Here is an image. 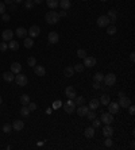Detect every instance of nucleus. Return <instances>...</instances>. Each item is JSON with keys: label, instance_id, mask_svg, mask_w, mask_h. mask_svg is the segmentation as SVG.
Instances as JSON below:
<instances>
[{"label": "nucleus", "instance_id": "f257e3e1", "mask_svg": "<svg viewBox=\"0 0 135 150\" xmlns=\"http://www.w3.org/2000/svg\"><path fill=\"white\" fill-rule=\"evenodd\" d=\"M45 19L49 25H57L58 21H60V14L56 12V11H49L45 16Z\"/></svg>", "mask_w": 135, "mask_h": 150}, {"label": "nucleus", "instance_id": "f03ea898", "mask_svg": "<svg viewBox=\"0 0 135 150\" xmlns=\"http://www.w3.org/2000/svg\"><path fill=\"white\" fill-rule=\"evenodd\" d=\"M15 83L19 85V87H26L27 83H28V78H27L26 74H22V73H18L15 76Z\"/></svg>", "mask_w": 135, "mask_h": 150}, {"label": "nucleus", "instance_id": "7ed1b4c3", "mask_svg": "<svg viewBox=\"0 0 135 150\" xmlns=\"http://www.w3.org/2000/svg\"><path fill=\"white\" fill-rule=\"evenodd\" d=\"M103 81L105 83L107 87H112L116 84V76H115L114 73H108V74H104V78Z\"/></svg>", "mask_w": 135, "mask_h": 150}, {"label": "nucleus", "instance_id": "20e7f679", "mask_svg": "<svg viewBox=\"0 0 135 150\" xmlns=\"http://www.w3.org/2000/svg\"><path fill=\"white\" fill-rule=\"evenodd\" d=\"M64 110H65L66 114H73V112L76 111V104L73 102V99H69L66 103L64 104Z\"/></svg>", "mask_w": 135, "mask_h": 150}, {"label": "nucleus", "instance_id": "39448f33", "mask_svg": "<svg viewBox=\"0 0 135 150\" xmlns=\"http://www.w3.org/2000/svg\"><path fill=\"white\" fill-rule=\"evenodd\" d=\"M96 23H97V26L99 27H107L108 25H111V22H109V18L107 15H101L97 18V21H96Z\"/></svg>", "mask_w": 135, "mask_h": 150}, {"label": "nucleus", "instance_id": "423d86ee", "mask_svg": "<svg viewBox=\"0 0 135 150\" xmlns=\"http://www.w3.org/2000/svg\"><path fill=\"white\" fill-rule=\"evenodd\" d=\"M100 122H103L104 124H111L114 122V115L109 114V112H104L100 116Z\"/></svg>", "mask_w": 135, "mask_h": 150}, {"label": "nucleus", "instance_id": "0eeeda50", "mask_svg": "<svg viewBox=\"0 0 135 150\" xmlns=\"http://www.w3.org/2000/svg\"><path fill=\"white\" fill-rule=\"evenodd\" d=\"M47 39H49V43H50V45H56V43H58V41H60V35H58V33H56V31H52V33H49Z\"/></svg>", "mask_w": 135, "mask_h": 150}, {"label": "nucleus", "instance_id": "6e6552de", "mask_svg": "<svg viewBox=\"0 0 135 150\" xmlns=\"http://www.w3.org/2000/svg\"><path fill=\"white\" fill-rule=\"evenodd\" d=\"M65 95H66V98H69V99H74L77 96V91H76V88H74L73 85H70V87H66Z\"/></svg>", "mask_w": 135, "mask_h": 150}, {"label": "nucleus", "instance_id": "1a4fd4ad", "mask_svg": "<svg viewBox=\"0 0 135 150\" xmlns=\"http://www.w3.org/2000/svg\"><path fill=\"white\" fill-rule=\"evenodd\" d=\"M12 37H14V31L12 30H4L3 33H1V38H3V41L4 42H10L11 39H12Z\"/></svg>", "mask_w": 135, "mask_h": 150}, {"label": "nucleus", "instance_id": "9d476101", "mask_svg": "<svg viewBox=\"0 0 135 150\" xmlns=\"http://www.w3.org/2000/svg\"><path fill=\"white\" fill-rule=\"evenodd\" d=\"M107 107H108V112H109V114L114 115V114H118V112H119V104H118V103H112V102H109Z\"/></svg>", "mask_w": 135, "mask_h": 150}, {"label": "nucleus", "instance_id": "9b49d317", "mask_svg": "<svg viewBox=\"0 0 135 150\" xmlns=\"http://www.w3.org/2000/svg\"><path fill=\"white\" fill-rule=\"evenodd\" d=\"M119 107H122V108H127L128 106L131 104V100H130V98H127V96H123V98H120L119 99Z\"/></svg>", "mask_w": 135, "mask_h": 150}, {"label": "nucleus", "instance_id": "f8f14e48", "mask_svg": "<svg viewBox=\"0 0 135 150\" xmlns=\"http://www.w3.org/2000/svg\"><path fill=\"white\" fill-rule=\"evenodd\" d=\"M27 34H30L31 38H35V37H38L39 34H41V29H39L38 26H31L30 27V30H27Z\"/></svg>", "mask_w": 135, "mask_h": 150}, {"label": "nucleus", "instance_id": "ddd939ff", "mask_svg": "<svg viewBox=\"0 0 135 150\" xmlns=\"http://www.w3.org/2000/svg\"><path fill=\"white\" fill-rule=\"evenodd\" d=\"M96 65V58L95 57H87L84 58V66H87V68H92Z\"/></svg>", "mask_w": 135, "mask_h": 150}, {"label": "nucleus", "instance_id": "4468645a", "mask_svg": "<svg viewBox=\"0 0 135 150\" xmlns=\"http://www.w3.org/2000/svg\"><path fill=\"white\" fill-rule=\"evenodd\" d=\"M34 73H35L36 76H39V77H43L46 74V69L42 66V65H35L34 66Z\"/></svg>", "mask_w": 135, "mask_h": 150}, {"label": "nucleus", "instance_id": "2eb2a0df", "mask_svg": "<svg viewBox=\"0 0 135 150\" xmlns=\"http://www.w3.org/2000/svg\"><path fill=\"white\" fill-rule=\"evenodd\" d=\"M88 111H89V107H87V106H84V104H81V106H78V108H76V112H77V115H78V116H85Z\"/></svg>", "mask_w": 135, "mask_h": 150}, {"label": "nucleus", "instance_id": "dca6fc26", "mask_svg": "<svg viewBox=\"0 0 135 150\" xmlns=\"http://www.w3.org/2000/svg\"><path fill=\"white\" fill-rule=\"evenodd\" d=\"M23 129H24V123H23L21 119L14 120V123H12V130H16V131H22Z\"/></svg>", "mask_w": 135, "mask_h": 150}, {"label": "nucleus", "instance_id": "f3484780", "mask_svg": "<svg viewBox=\"0 0 135 150\" xmlns=\"http://www.w3.org/2000/svg\"><path fill=\"white\" fill-rule=\"evenodd\" d=\"M103 134H104L105 138H107V137H112V135H114V129L111 127V124H105V126H104Z\"/></svg>", "mask_w": 135, "mask_h": 150}, {"label": "nucleus", "instance_id": "a211bd4d", "mask_svg": "<svg viewBox=\"0 0 135 150\" xmlns=\"http://www.w3.org/2000/svg\"><path fill=\"white\" fill-rule=\"evenodd\" d=\"M107 16L109 18L111 25H115V22H116V19H118V12H116V10H109Z\"/></svg>", "mask_w": 135, "mask_h": 150}, {"label": "nucleus", "instance_id": "6ab92c4d", "mask_svg": "<svg viewBox=\"0 0 135 150\" xmlns=\"http://www.w3.org/2000/svg\"><path fill=\"white\" fill-rule=\"evenodd\" d=\"M21 70H22V65L19 62H12V64H11V72L14 73V74L21 73Z\"/></svg>", "mask_w": 135, "mask_h": 150}, {"label": "nucleus", "instance_id": "aec40b11", "mask_svg": "<svg viewBox=\"0 0 135 150\" xmlns=\"http://www.w3.org/2000/svg\"><path fill=\"white\" fill-rule=\"evenodd\" d=\"M15 34L18 38H26L27 37V30L24 29V27H18L15 31Z\"/></svg>", "mask_w": 135, "mask_h": 150}, {"label": "nucleus", "instance_id": "412c9836", "mask_svg": "<svg viewBox=\"0 0 135 150\" xmlns=\"http://www.w3.org/2000/svg\"><path fill=\"white\" fill-rule=\"evenodd\" d=\"M58 5L62 8V10H69L70 7H72V3H70V0H60V3H58Z\"/></svg>", "mask_w": 135, "mask_h": 150}, {"label": "nucleus", "instance_id": "4be33fe9", "mask_svg": "<svg viewBox=\"0 0 135 150\" xmlns=\"http://www.w3.org/2000/svg\"><path fill=\"white\" fill-rule=\"evenodd\" d=\"M3 78H4V81H7V83H11V81H14V78H15V74L11 72H4L3 73Z\"/></svg>", "mask_w": 135, "mask_h": 150}, {"label": "nucleus", "instance_id": "5701e85b", "mask_svg": "<svg viewBox=\"0 0 135 150\" xmlns=\"http://www.w3.org/2000/svg\"><path fill=\"white\" fill-rule=\"evenodd\" d=\"M84 135L85 138H93L95 137V127H87L84 130Z\"/></svg>", "mask_w": 135, "mask_h": 150}, {"label": "nucleus", "instance_id": "b1692460", "mask_svg": "<svg viewBox=\"0 0 135 150\" xmlns=\"http://www.w3.org/2000/svg\"><path fill=\"white\" fill-rule=\"evenodd\" d=\"M99 106H100V102L97 100V99H92L91 102H89V110H93V111H96V110L99 108Z\"/></svg>", "mask_w": 135, "mask_h": 150}, {"label": "nucleus", "instance_id": "393cba45", "mask_svg": "<svg viewBox=\"0 0 135 150\" xmlns=\"http://www.w3.org/2000/svg\"><path fill=\"white\" fill-rule=\"evenodd\" d=\"M30 112H31V111H30V108H28L27 106H23L21 108V111H19L21 116H23V118H28V116H30Z\"/></svg>", "mask_w": 135, "mask_h": 150}, {"label": "nucleus", "instance_id": "a878e982", "mask_svg": "<svg viewBox=\"0 0 135 150\" xmlns=\"http://www.w3.org/2000/svg\"><path fill=\"white\" fill-rule=\"evenodd\" d=\"M58 3H60V0H46V4L50 10H56L58 7Z\"/></svg>", "mask_w": 135, "mask_h": 150}, {"label": "nucleus", "instance_id": "bb28decb", "mask_svg": "<svg viewBox=\"0 0 135 150\" xmlns=\"http://www.w3.org/2000/svg\"><path fill=\"white\" fill-rule=\"evenodd\" d=\"M100 104H103V106H108V103L111 102V98H109V95H107V93H104V95H101V98H100Z\"/></svg>", "mask_w": 135, "mask_h": 150}, {"label": "nucleus", "instance_id": "cd10ccee", "mask_svg": "<svg viewBox=\"0 0 135 150\" xmlns=\"http://www.w3.org/2000/svg\"><path fill=\"white\" fill-rule=\"evenodd\" d=\"M8 49L10 50H12V52H16L18 49H19V42L14 41V39H11L10 43H8Z\"/></svg>", "mask_w": 135, "mask_h": 150}, {"label": "nucleus", "instance_id": "c85d7f7f", "mask_svg": "<svg viewBox=\"0 0 135 150\" xmlns=\"http://www.w3.org/2000/svg\"><path fill=\"white\" fill-rule=\"evenodd\" d=\"M19 100H21L22 106H28V103H30V96H28V95H26V93H23Z\"/></svg>", "mask_w": 135, "mask_h": 150}, {"label": "nucleus", "instance_id": "c756f323", "mask_svg": "<svg viewBox=\"0 0 135 150\" xmlns=\"http://www.w3.org/2000/svg\"><path fill=\"white\" fill-rule=\"evenodd\" d=\"M64 74H65L66 77H72L73 74H74V69H73V66L65 68V69H64Z\"/></svg>", "mask_w": 135, "mask_h": 150}, {"label": "nucleus", "instance_id": "7c9ffc66", "mask_svg": "<svg viewBox=\"0 0 135 150\" xmlns=\"http://www.w3.org/2000/svg\"><path fill=\"white\" fill-rule=\"evenodd\" d=\"M107 34H108V35L116 34V26H115V25H108V26H107Z\"/></svg>", "mask_w": 135, "mask_h": 150}, {"label": "nucleus", "instance_id": "2f4dec72", "mask_svg": "<svg viewBox=\"0 0 135 150\" xmlns=\"http://www.w3.org/2000/svg\"><path fill=\"white\" fill-rule=\"evenodd\" d=\"M73 102H74V104L78 107V106L84 104V102H85V98H84V96H76V98L73 99Z\"/></svg>", "mask_w": 135, "mask_h": 150}, {"label": "nucleus", "instance_id": "473e14b6", "mask_svg": "<svg viewBox=\"0 0 135 150\" xmlns=\"http://www.w3.org/2000/svg\"><path fill=\"white\" fill-rule=\"evenodd\" d=\"M103 78H104V74H103L101 72L95 73V76H93V81H96V83H101V81H103Z\"/></svg>", "mask_w": 135, "mask_h": 150}, {"label": "nucleus", "instance_id": "72a5a7b5", "mask_svg": "<svg viewBox=\"0 0 135 150\" xmlns=\"http://www.w3.org/2000/svg\"><path fill=\"white\" fill-rule=\"evenodd\" d=\"M24 46L27 47V49H31L32 46H34V41H32V38L30 37V38H24Z\"/></svg>", "mask_w": 135, "mask_h": 150}, {"label": "nucleus", "instance_id": "f704fd0d", "mask_svg": "<svg viewBox=\"0 0 135 150\" xmlns=\"http://www.w3.org/2000/svg\"><path fill=\"white\" fill-rule=\"evenodd\" d=\"M34 5H35L34 0H24V8H26V10H31Z\"/></svg>", "mask_w": 135, "mask_h": 150}, {"label": "nucleus", "instance_id": "c9c22d12", "mask_svg": "<svg viewBox=\"0 0 135 150\" xmlns=\"http://www.w3.org/2000/svg\"><path fill=\"white\" fill-rule=\"evenodd\" d=\"M87 118H88L89 120H93L95 118H96V111H93V110H89L88 112H87V115H85Z\"/></svg>", "mask_w": 135, "mask_h": 150}, {"label": "nucleus", "instance_id": "e433bc0d", "mask_svg": "<svg viewBox=\"0 0 135 150\" xmlns=\"http://www.w3.org/2000/svg\"><path fill=\"white\" fill-rule=\"evenodd\" d=\"M11 131H12V124L5 123L4 126H3V133H5V134H10Z\"/></svg>", "mask_w": 135, "mask_h": 150}, {"label": "nucleus", "instance_id": "4c0bfd02", "mask_svg": "<svg viewBox=\"0 0 135 150\" xmlns=\"http://www.w3.org/2000/svg\"><path fill=\"white\" fill-rule=\"evenodd\" d=\"M73 69H74V72L81 73L84 70V65H83V64H76V65L73 66Z\"/></svg>", "mask_w": 135, "mask_h": 150}, {"label": "nucleus", "instance_id": "58836bf2", "mask_svg": "<svg viewBox=\"0 0 135 150\" xmlns=\"http://www.w3.org/2000/svg\"><path fill=\"white\" fill-rule=\"evenodd\" d=\"M104 145H105V147H112V145H114V141L111 139V137H107V138H105V141H104Z\"/></svg>", "mask_w": 135, "mask_h": 150}, {"label": "nucleus", "instance_id": "ea45409f", "mask_svg": "<svg viewBox=\"0 0 135 150\" xmlns=\"http://www.w3.org/2000/svg\"><path fill=\"white\" fill-rule=\"evenodd\" d=\"M77 57L78 58H85L87 57V52L84 49H78L77 50Z\"/></svg>", "mask_w": 135, "mask_h": 150}, {"label": "nucleus", "instance_id": "a19ab883", "mask_svg": "<svg viewBox=\"0 0 135 150\" xmlns=\"http://www.w3.org/2000/svg\"><path fill=\"white\" fill-rule=\"evenodd\" d=\"M27 64H28L30 66H35V65H36L35 57H28V60H27Z\"/></svg>", "mask_w": 135, "mask_h": 150}, {"label": "nucleus", "instance_id": "79ce46f5", "mask_svg": "<svg viewBox=\"0 0 135 150\" xmlns=\"http://www.w3.org/2000/svg\"><path fill=\"white\" fill-rule=\"evenodd\" d=\"M100 123H101V122H100V119H96V118H95V119L92 120V127L97 129V127L100 126Z\"/></svg>", "mask_w": 135, "mask_h": 150}, {"label": "nucleus", "instance_id": "37998d69", "mask_svg": "<svg viewBox=\"0 0 135 150\" xmlns=\"http://www.w3.org/2000/svg\"><path fill=\"white\" fill-rule=\"evenodd\" d=\"M61 106H62V102H60V100H56V102L53 103V108L57 110V108H60Z\"/></svg>", "mask_w": 135, "mask_h": 150}, {"label": "nucleus", "instance_id": "c03bdc74", "mask_svg": "<svg viewBox=\"0 0 135 150\" xmlns=\"http://www.w3.org/2000/svg\"><path fill=\"white\" fill-rule=\"evenodd\" d=\"M7 49H8V43H5V42H1V43H0V50H1V52H5Z\"/></svg>", "mask_w": 135, "mask_h": 150}, {"label": "nucleus", "instance_id": "a18cd8bd", "mask_svg": "<svg viewBox=\"0 0 135 150\" xmlns=\"http://www.w3.org/2000/svg\"><path fill=\"white\" fill-rule=\"evenodd\" d=\"M5 12V4L3 1H0V15H3Z\"/></svg>", "mask_w": 135, "mask_h": 150}, {"label": "nucleus", "instance_id": "49530a36", "mask_svg": "<svg viewBox=\"0 0 135 150\" xmlns=\"http://www.w3.org/2000/svg\"><path fill=\"white\" fill-rule=\"evenodd\" d=\"M28 108H30V111H35V110L38 108V107H36V103H31V102H30V103H28Z\"/></svg>", "mask_w": 135, "mask_h": 150}, {"label": "nucleus", "instance_id": "de8ad7c7", "mask_svg": "<svg viewBox=\"0 0 135 150\" xmlns=\"http://www.w3.org/2000/svg\"><path fill=\"white\" fill-rule=\"evenodd\" d=\"M127 108H128V112H130V115H134L135 114V107L132 106V104H130Z\"/></svg>", "mask_w": 135, "mask_h": 150}, {"label": "nucleus", "instance_id": "09e8293b", "mask_svg": "<svg viewBox=\"0 0 135 150\" xmlns=\"http://www.w3.org/2000/svg\"><path fill=\"white\" fill-rule=\"evenodd\" d=\"M1 19H3V22H10V15L4 12V14L1 15Z\"/></svg>", "mask_w": 135, "mask_h": 150}, {"label": "nucleus", "instance_id": "8fccbe9b", "mask_svg": "<svg viewBox=\"0 0 135 150\" xmlns=\"http://www.w3.org/2000/svg\"><path fill=\"white\" fill-rule=\"evenodd\" d=\"M93 88H95V89H100V88H101L100 83H96V81H93Z\"/></svg>", "mask_w": 135, "mask_h": 150}, {"label": "nucleus", "instance_id": "3c124183", "mask_svg": "<svg viewBox=\"0 0 135 150\" xmlns=\"http://www.w3.org/2000/svg\"><path fill=\"white\" fill-rule=\"evenodd\" d=\"M130 61L131 62L135 61V53H131V54H130Z\"/></svg>", "mask_w": 135, "mask_h": 150}, {"label": "nucleus", "instance_id": "603ef678", "mask_svg": "<svg viewBox=\"0 0 135 150\" xmlns=\"http://www.w3.org/2000/svg\"><path fill=\"white\" fill-rule=\"evenodd\" d=\"M16 8H18V7H16V4H10V10L11 11H16Z\"/></svg>", "mask_w": 135, "mask_h": 150}, {"label": "nucleus", "instance_id": "864d4df0", "mask_svg": "<svg viewBox=\"0 0 135 150\" xmlns=\"http://www.w3.org/2000/svg\"><path fill=\"white\" fill-rule=\"evenodd\" d=\"M3 3H4L5 5H7V4L10 5V4H12V3H14V0H4V1H3Z\"/></svg>", "mask_w": 135, "mask_h": 150}, {"label": "nucleus", "instance_id": "5fc2aeb1", "mask_svg": "<svg viewBox=\"0 0 135 150\" xmlns=\"http://www.w3.org/2000/svg\"><path fill=\"white\" fill-rule=\"evenodd\" d=\"M61 16H62V18H64V16H66V11H65V10H62L61 12H60V18H61Z\"/></svg>", "mask_w": 135, "mask_h": 150}, {"label": "nucleus", "instance_id": "6e6d98bb", "mask_svg": "<svg viewBox=\"0 0 135 150\" xmlns=\"http://www.w3.org/2000/svg\"><path fill=\"white\" fill-rule=\"evenodd\" d=\"M23 1H24V0H14L15 4H21V3H23Z\"/></svg>", "mask_w": 135, "mask_h": 150}, {"label": "nucleus", "instance_id": "4d7b16f0", "mask_svg": "<svg viewBox=\"0 0 135 150\" xmlns=\"http://www.w3.org/2000/svg\"><path fill=\"white\" fill-rule=\"evenodd\" d=\"M118 96H119V98H123V96H124V92H122V91L118 92Z\"/></svg>", "mask_w": 135, "mask_h": 150}, {"label": "nucleus", "instance_id": "13d9d810", "mask_svg": "<svg viewBox=\"0 0 135 150\" xmlns=\"http://www.w3.org/2000/svg\"><path fill=\"white\" fill-rule=\"evenodd\" d=\"M42 1H43V0H34V3H35V4H41Z\"/></svg>", "mask_w": 135, "mask_h": 150}, {"label": "nucleus", "instance_id": "bf43d9fd", "mask_svg": "<svg viewBox=\"0 0 135 150\" xmlns=\"http://www.w3.org/2000/svg\"><path fill=\"white\" fill-rule=\"evenodd\" d=\"M3 103V98H1V96H0V104Z\"/></svg>", "mask_w": 135, "mask_h": 150}, {"label": "nucleus", "instance_id": "052dcab7", "mask_svg": "<svg viewBox=\"0 0 135 150\" xmlns=\"http://www.w3.org/2000/svg\"><path fill=\"white\" fill-rule=\"evenodd\" d=\"M101 1H108V0H101Z\"/></svg>", "mask_w": 135, "mask_h": 150}, {"label": "nucleus", "instance_id": "680f3d73", "mask_svg": "<svg viewBox=\"0 0 135 150\" xmlns=\"http://www.w3.org/2000/svg\"><path fill=\"white\" fill-rule=\"evenodd\" d=\"M83 1H87V0H83Z\"/></svg>", "mask_w": 135, "mask_h": 150}]
</instances>
